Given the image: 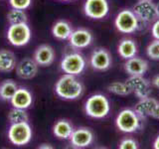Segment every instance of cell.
I'll return each mask as SVG.
<instances>
[{"mask_svg": "<svg viewBox=\"0 0 159 149\" xmlns=\"http://www.w3.org/2000/svg\"><path fill=\"white\" fill-rule=\"evenodd\" d=\"M73 32L72 26L67 21L60 20L54 24L52 28V34L53 36L58 40H67L71 36Z\"/></svg>", "mask_w": 159, "mask_h": 149, "instance_id": "cell-22", "label": "cell"}, {"mask_svg": "<svg viewBox=\"0 0 159 149\" xmlns=\"http://www.w3.org/2000/svg\"><path fill=\"white\" fill-rule=\"evenodd\" d=\"M111 65V58L106 49L94 50L91 56V66L97 71H106Z\"/></svg>", "mask_w": 159, "mask_h": 149, "instance_id": "cell-13", "label": "cell"}, {"mask_svg": "<svg viewBox=\"0 0 159 149\" xmlns=\"http://www.w3.org/2000/svg\"><path fill=\"white\" fill-rule=\"evenodd\" d=\"M138 98L148 97L151 93L150 84L142 76H130L125 82Z\"/></svg>", "mask_w": 159, "mask_h": 149, "instance_id": "cell-10", "label": "cell"}, {"mask_svg": "<svg viewBox=\"0 0 159 149\" xmlns=\"http://www.w3.org/2000/svg\"><path fill=\"white\" fill-rule=\"evenodd\" d=\"M151 84H152L155 88H159V74H158V76H156V77H154V78H153Z\"/></svg>", "mask_w": 159, "mask_h": 149, "instance_id": "cell-32", "label": "cell"}, {"mask_svg": "<svg viewBox=\"0 0 159 149\" xmlns=\"http://www.w3.org/2000/svg\"><path fill=\"white\" fill-rule=\"evenodd\" d=\"M86 67V60L79 53H70L65 56L61 61V69L65 74H80Z\"/></svg>", "mask_w": 159, "mask_h": 149, "instance_id": "cell-7", "label": "cell"}, {"mask_svg": "<svg viewBox=\"0 0 159 149\" xmlns=\"http://www.w3.org/2000/svg\"><path fill=\"white\" fill-rule=\"evenodd\" d=\"M10 102L13 107L27 109L33 102L32 93L26 88H18L12 98L10 99Z\"/></svg>", "mask_w": 159, "mask_h": 149, "instance_id": "cell-16", "label": "cell"}, {"mask_svg": "<svg viewBox=\"0 0 159 149\" xmlns=\"http://www.w3.org/2000/svg\"><path fill=\"white\" fill-rule=\"evenodd\" d=\"M32 128L28 121L11 123L8 129V138L13 145L24 146L31 141Z\"/></svg>", "mask_w": 159, "mask_h": 149, "instance_id": "cell-3", "label": "cell"}, {"mask_svg": "<svg viewBox=\"0 0 159 149\" xmlns=\"http://www.w3.org/2000/svg\"><path fill=\"white\" fill-rule=\"evenodd\" d=\"M118 147L120 149H137L138 145L135 140H133L131 138H125L119 143Z\"/></svg>", "mask_w": 159, "mask_h": 149, "instance_id": "cell-29", "label": "cell"}, {"mask_svg": "<svg viewBox=\"0 0 159 149\" xmlns=\"http://www.w3.org/2000/svg\"><path fill=\"white\" fill-rule=\"evenodd\" d=\"M70 141L71 144L76 148H84L89 145H91L93 141V133L89 128L81 127L78 128L72 133L71 137H70Z\"/></svg>", "mask_w": 159, "mask_h": 149, "instance_id": "cell-12", "label": "cell"}, {"mask_svg": "<svg viewBox=\"0 0 159 149\" xmlns=\"http://www.w3.org/2000/svg\"><path fill=\"white\" fill-rule=\"evenodd\" d=\"M32 0H9V3L12 8L26 10L30 7Z\"/></svg>", "mask_w": 159, "mask_h": 149, "instance_id": "cell-28", "label": "cell"}, {"mask_svg": "<svg viewBox=\"0 0 159 149\" xmlns=\"http://www.w3.org/2000/svg\"><path fill=\"white\" fill-rule=\"evenodd\" d=\"M83 91L84 87L82 83L74 74H64L55 84V92L58 97L68 101L77 99L82 96Z\"/></svg>", "mask_w": 159, "mask_h": 149, "instance_id": "cell-1", "label": "cell"}, {"mask_svg": "<svg viewBox=\"0 0 159 149\" xmlns=\"http://www.w3.org/2000/svg\"><path fill=\"white\" fill-rule=\"evenodd\" d=\"M151 32H152V36L159 40V19L156 20L154 24L152 25V29H151Z\"/></svg>", "mask_w": 159, "mask_h": 149, "instance_id": "cell-30", "label": "cell"}, {"mask_svg": "<svg viewBox=\"0 0 159 149\" xmlns=\"http://www.w3.org/2000/svg\"><path fill=\"white\" fill-rule=\"evenodd\" d=\"M114 24L119 32L123 34H130L138 29L139 20L132 10L123 9L117 14Z\"/></svg>", "mask_w": 159, "mask_h": 149, "instance_id": "cell-6", "label": "cell"}, {"mask_svg": "<svg viewBox=\"0 0 159 149\" xmlns=\"http://www.w3.org/2000/svg\"><path fill=\"white\" fill-rule=\"evenodd\" d=\"M157 102H158L155 98H152L150 97L141 98L140 101L136 103L134 111L137 113V115L140 118H146L147 116H150L153 108L156 106Z\"/></svg>", "mask_w": 159, "mask_h": 149, "instance_id": "cell-19", "label": "cell"}, {"mask_svg": "<svg viewBox=\"0 0 159 149\" xmlns=\"http://www.w3.org/2000/svg\"><path fill=\"white\" fill-rule=\"evenodd\" d=\"M17 60L13 52L6 49L0 50V72L10 73L16 68Z\"/></svg>", "mask_w": 159, "mask_h": 149, "instance_id": "cell-18", "label": "cell"}, {"mask_svg": "<svg viewBox=\"0 0 159 149\" xmlns=\"http://www.w3.org/2000/svg\"><path fill=\"white\" fill-rule=\"evenodd\" d=\"M68 40L72 47L76 49H84L92 44L93 35L86 29H77L72 32Z\"/></svg>", "mask_w": 159, "mask_h": 149, "instance_id": "cell-14", "label": "cell"}, {"mask_svg": "<svg viewBox=\"0 0 159 149\" xmlns=\"http://www.w3.org/2000/svg\"><path fill=\"white\" fill-rule=\"evenodd\" d=\"M39 148H41V149H43V148H49V149H52L53 147L50 145V144H42V145H40L39 146Z\"/></svg>", "mask_w": 159, "mask_h": 149, "instance_id": "cell-34", "label": "cell"}, {"mask_svg": "<svg viewBox=\"0 0 159 149\" xmlns=\"http://www.w3.org/2000/svg\"><path fill=\"white\" fill-rule=\"evenodd\" d=\"M116 124L120 131L131 133L136 131L140 126V117L132 109H123L116 116Z\"/></svg>", "mask_w": 159, "mask_h": 149, "instance_id": "cell-5", "label": "cell"}, {"mask_svg": "<svg viewBox=\"0 0 159 149\" xmlns=\"http://www.w3.org/2000/svg\"><path fill=\"white\" fill-rule=\"evenodd\" d=\"M61 1H71V0H61Z\"/></svg>", "mask_w": 159, "mask_h": 149, "instance_id": "cell-36", "label": "cell"}, {"mask_svg": "<svg viewBox=\"0 0 159 149\" xmlns=\"http://www.w3.org/2000/svg\"><path fill=\"white\" fill-rule=\"evenodd\" d=\"M34 60L39 66H50L53 64L55 60V51L54 49L49 46V45H40V46L35 50L34 53Z\"/></svg>", "mask_w": 159, "mask_h": 149, "instance_id": "cell-15", "label": "cell"}, {"mask_svg": "<svg viewBox=\"0 0 159 149\" xmlns=\"http://www.w3.org/2000/svg\"><path fill=\"white\" fill-rule=\"evenodd\" d=\"M150 116L153 117V118H155V119H159V102L156 103V106H154L153 108V111L150 114Z\"/></svg>", "mask_w": 159, "mask_h": 149, "instance_id": "cell-31", "label": "cell"}, {"mask_svg": "<svg viewBox=\"0 0 159 149\" xmlns=\"http://www.w3.org/2000/svg\"><path fill=\"white\" fill-rule=\"evenodd\" d=\"M84 111L89 117L103 118L109 113L111 104L107 97L103 94H93L87 99L84 104Z\"/></svg>", "mask_w": 159, "mask_h": 149, "instance_id": "cell-2", "label": "cell"}, {"mask_svg": "<svg viewBox=\"0 0 159 149\" xmlns=\"http://www.w3.org/2000/svg\"><path fill=\"white\" fill-rule=\"evenodd\" d=\"M153 147L155 148V149H159V135L156 137L155 141H154V143H153Z\"/></svg>", "mask_w": 159, "mask_h": 149, "instance_id": "cell-33", "label": "cell"}, {"mask_svg": "<svg viewBox=\"0 0 159 149\" xmlns=\"http://www.w3.org/2000/svg\"><path fill=\"white\" fill-rule=\"evenodd\" d=\"M109 11L107 0H86L84 4V12L92 19H102Z\"/></svg>", "mask_w": 159, "mask_h": 149, "instance_id": "cell-9", "label": "cell"}, {"mask_svg": "<svg viewBox=\"0 0 159 149\" xmlns=\"http://www.w3.org/2000/svg\"><path fill=\"white\" fill-rule=\"evenodd\" d=\"M132 11L139 21L153 22L157 19L155 4L151 2V0H139L133 6Z\"/></svg>", "mask_w": 159, "mask_h": 149, "instance_id": "cell-8", "label": "cell"}, {"mask_svg": "<svg viewBox=\"0 0 159 149\" xmlns=\"http://www.w3.org/2000/svg\"><path fill=\"white\" fill-rule=\"evenodd\" d=\"M17 89L18 86L13 79H5L0 84V98L3 101H10Z\"/></svg>", "mask_w": 159, "mask_h": 149, "instance_id": "cell-23", "label": "cell"}, {"mask_svg": "<svg viewBox=\"0 0 159 149\" xmlns=\"http://www.w3.org/2000/svg\"><path fill=\"white\" fill-rule=\"evenodd\" d=\"M156 7V14H157V18H159V2L155 5Z\"/></svg>", "mask_w": 159, "mask_h": 149, "instance_id": "cell-35", "label": "cell"}, {"mask_svg": "<svg viewBox=\"0 0 159 149\" xmlns=\"http://www.w3.org/2000/svg\"><path fill=\"white\" fill-rule=\"evenodd\" d=\"M148 69V64L145 60L137 57L127 59L124 64V70L130 76H143Z\"/></svg>", "mask_w": 159, "mask_h": 149, "instance_id": "cell-17", "label": "cell"}, {"mask_svg": "<svg viewBox=\"0 0 159 149\" xmlns=\"http://www.w3.org/2000/svg\"><path fill=\"white\" fill-rule=\"evenodd\" d=\"M146 54L152 60H159V40L155 39L153 42L148 45Z\"/></svg>", "mask_w": 159, "mask_h": 149, "instance_id": "cell-27", "label": "cell"}, {"mask_svg": "<svg viewBox=\"0 0 159 149\" xmlns=\"http://www.w3.org/2000/svg\"><path fill=\"white\" fill-rule=\"evenodd\" d=\"M8 119L11 123L24 122V121H28L29 115L26 111V109L13 107L8 113Z\"/></svg>", "mask_w": 159, "mask_h": 149, "instance_id": "cell-24", "label": "cell"}, {"mask_svg": "<svg viewBox=\"0 0 159 149\" xmlns=\"http://www.w3.org/2000/svg\"><path fill=\"white\" fill-rule=\"evenodd\" d=\"M107 91L116 96H128L132 92L130 88L128 87L126 83H121V82H114L111 83L107 87Z\"/></svg>", "mask_w": 159, "mask_h": 149, "instance_id": "cell-25", "label": "cell"}, {"mask_svg": "<svg viewBox=\"0 0 159 149\" xmlns=\"http://www.w3.org/2000/svg\"><path fill=\"white\" fill-rule=\"evenodd\" d=\"M117 52L122 59H130L137 53V45L130 39H123L117 47Z\"/></svg>", "mask_w": 159, "mask_h": 149, "instance_id": "cell-21", "label": "cell"}, {"mask_svg": "<svg viewBox=\"0 0 159 149\" xmlns=\"http://www.w3.org/2000/svg\"><path fill=\"white\" fill-rule=\"evenodd\" d=\"M31 29L27 23L12 24L7 31V39L14 47H23L31 40Z\"/></svg>", "mask_w": 159, "mask_h": 149, "instance_id": "cell-4", "label": "cell"}, {"mask_svg": "<svg viewBox=\"0 0 159 149\" xmlns=\"http://www.w3.org/2000/svg\"><path fill=\"white\" fill-rule=\"evenodd\" d=\"M74 131V127L72 123L66 119H60L53 127L54 135L59 139H70Z\"/></svg>", "mask_w": 159, "mask_h": 149, "instance_id": "cell-20", "label": "cell"}, {"mask_svg": "<svg viewBox=\"0 0 159 149\" xmlns=\"http://www.w3.org/2000/svg\"><path fill=\"white\" fill-rule=\"evenodd\" d=\"M7 20L12 24H20V23H27V15L25 13L24 10L21 9H15L12 8L7 14Z\"/></svg>", "mask_w": 159, "mask_h": 149, "instance_id": "cell-26", "label": "cell"}, {"mask_svg": "<svg viewBox=\"0 0 159 149\" xmlns=\"http://www.w3.org/2000/svg\"><path fill=\"white\" fill-rule=\"evenodd\" d=\"M38 67L34 59L24 58L16 65V74L22 79H31L38 74Z\"/></svg>", "mask_w": 159, "mask_h": 149, "instance_id": "cell-11", "label": "cell"}]
</instances>
